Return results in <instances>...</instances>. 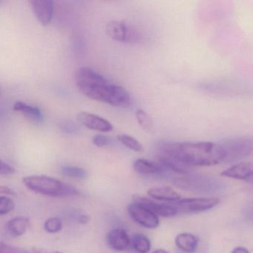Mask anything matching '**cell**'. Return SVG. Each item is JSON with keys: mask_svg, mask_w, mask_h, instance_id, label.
Masks as SVG:
<instances>
[{"mask_svg": "<svg viewBox=\"0 0 253 253\" xmlns=\"http://www.w3.org/2000/svg\"><path fill=\"white\" fill-rule=\"evenodd\" d=\"M158 155L175 160L186 167H211L224 163L226 151L220 143L171 142L158 143Z\"/></svg>", "mask_w": 253, "mask_h": 253, "instance_id": "1", "label": "cell"}, {"mask_svg": "<svg viewBox=\"0 0 253 253\" xmlns=\"http://www.w3.org/2000/svg\"><path fill=\"white\" fill-rule=\"evenodd\" d=\"M75 80L80 91L91 100L118 107H128L131 105V96L125 88L109 82L103 75L89 68L78 69Z\"/></svg>", "mask_w": 253, "mask_h": 253, "instance_id": "2", "label": "cell"}, {"mask_svg": "<svg viewBox=\"0 0 253 253\" xmlns=\"http://www.w3.org/2000/svg\"><path fill=\"white\" fill-rule=\"evenodd\" d=\"M25 186L32 192L51 197L76 196L80 192L74 186L46 175H32L24 177Z\"/></svg>", "mask_w": 253, "mask_h": 253, "instance_id": "3", "label": "cell"}, {"mask_svg": "<svg viewBox=\"0 0 253 253\" xmlns=\"http://www.w3.org/2000/svg\"><path fill=\"white\" fill-rule=\"evenodd\" d=\"M220 143L226 151L224 163L236 162L253 155V137L226 139Z\"/></svg>", "mask_w": 253, "mask_h": 253, "instance_id": "4", "label": "cell"}, {"mask_svg": "<svg viewBox=\"0 0 253 253\" xmlns=\"http://www.w3.org/2000/svg\"><path fill=\"white\" fill-rule=\"evenodd\" d=\"M219 203L220 199L217 198H183L171 204L177 209L178 212L192 214L211 210Z\"/></svg>", "mask_w": 253, "mask_h": 253, "instance_id": "5", "label": "cell"}, {"mask_svg": "<svg viewBox=\"0 0 253 253\" xmlns=\"http://www.w3.org/2000/svg\"><path fill=\"white\" fill-rule=\"evenodd\" d=\"M128 212L131 218L140 226L147 229H156L159 226L158 216L140 203L134 201L130 204Z\"/></svg>", "mask_w": 253, "mask_h": 253, "instance_id": "6", "label": "cell"}, {"mask_svg": "<svg viewBox=\"0 0 253 253\" xmlns=\"http://www.w3.org/2000/svg\"><path fill=\"white\" fill-rule=\"evenodd\" d=\"M106 31L109 38L119 42H131L136 38L134 32L124 22H109L106 24Z\"/></svg>", "mask_w": 253, "mask_h": 253, "instance_id": "7", "label": "cell"}, {"mask_svg": "<svg viewBox=\"0 0 253 253\" xmlns=\"http://www.w3.org/2000/svg\"><path fill=\"white\" fill-rule=\"evenodd\" d=\"M78 121L89 129L108 132L113 129V126L107 120L88 112H80L77 116Z\"/></svg>", "mask_w": 253, "mask_h": 253, "instance_id": "8", "label": "cell"}, {"mask_svg": "<svg viewBox=\"0 0 253 253\" xmlns=\"http://www.w3.org/2000/svg\"><path fill=\"white\" fill-rule=\"evenodd\" d=\"M220 175L235 180H244L253 184V164L241 162L234 164L221 171Z\"/></svg>", "mask_w": 253, "mask_h": 253, "instance_id": "9", "label": "cell"}, {"mask_svg": "<svg viewBox=\"0 0 253 253\" xmlns=\"http://www.w3.org/2000/svg\"><path fill=\"white\" fill-rule=\"evenodd\" d=\"M29 4L37 20L42 26H48L52 20L54 2L51 0H31Z\"/></svg>", "mask_w": 253, "mask_h": 253, "instance_id": "10", "label": "cell"}, {"mask_svg": "<svg viewBox=\"0 0 253 253\" xmlns=\"http://www.w3.org/2000/svg\"><path fill=\"white\" fill-rule=\"evenodd\" d=\"M133 201L147 207L148 209L153 211L158 216L164 217H171L175 216L178 213L177 209L171 204H160L155 202L149 198H143L139 195H134Z\"/></svg>", "mask_w": 253, "mask_h": 253, "instance_id": "11", "label": "cell"}, {"mask_svg": "<svg viewBox=\"0 0 253 253\" xmlns=\"http://www.w3.org/2000/svg\"><path fill=\"white\" fill-rule=\"evenodd\" d=\"M108 246L115 251L123 252L131 246V238L125 229L116 228L106 235Z\"/></svg>", "mask_w": 253, "mask_h": 253, "instance_id": "12", "label": "cell"}, {"mask_svg": "<svg viewBox=\"0 0 253 253\" xmlns=\"http://www.w3.org/2000/svg\"><path fill=\"white\" fill-rule=\"evenodd\" d=\"M148 195L153 199L166 201L170 204L177 202L181 199V197L175 190L167 186L151 188L148 190Z\"/></svg>", "mask_w": 253, "mask_h": 253, "instance_id": "13", "label": "cell"}, {"mask_svg": "<svg viewBox=\"0 0 253 253\" xmlns=\"http://www.w3.org/2000/svg\"><path fill=\"white\" fill-rule=\"evenodd\" d=\"M174 243L177 248L181 251L186 253H193L198 248L199 239L194 234L182 232L175 237Z\"/></svg>", "mask_w": 253, "mask_h": 253, "instance_id": "14", "label": "cell"}, {"mask_svg": "<svg viewBox=\"0 0 253 253\" xmlns=\"http://www.w3.org/2000/svg\"><path fill=\"white\" fill-rule=\"evenodd\" d=\"M133 168L134 171L142 174H160L165 170L159 163L143 158L136 160L133 164Z\"/></svg>", "mask_w": 253, "mask_h": 253, "instance_id": "15", "label": "cell"}, {"mask_svg": "<svg viewBox=\"0 0 253 253\" xmlns=\"http://www.w3.org/2000/svg\"><path fill=\"white\" fill-rule=\"evenodd\" d=\"M29 226V219L25 217H15L8 220L6 229L11 236L20 237L26 233Z\"/></svg>", "mask_w": 253, "mask_h": 253, "instance_id": "16", "label": "cell"}, {"mask_svg": "<svg viewBox=\"0 0 253 253\" xmlns=\"http://www.w3.org/2000/svg\"><path fill=\"white\" fill-rule=\"evenodd\" d=\"M13 109L16 112H20L25 116L30 118L31 120L36 121V122H41L43 118L41 109H38L36 106L24 103V102H16L13 106Z\"/></svg>", "mask_w": 253, "mask_h": 253, "instance_id": "17", "label": "cell"}, {"mask_svg": "<svg viewBox=\"0 0 253 253\" xmlns=\"http://www.w3.org/2000/svg\"><path fill=\"white\" fill-rule=\"evenodd\" d=\"M131 246L137 253H148L151 250V241L143 234H135L131 238Z\"/></svg>", "mask_w": 253, "mask_h": 253, "instance_id": "18", "label": "cell"}, {"mask_svg": "<svg viewBox=\"0 0 253 253\" xmlns=\"http://www.w3.org/2000/svg\"><path fill=\"white\" fill-rule=\"evenodd\" d=\"M118 140L126 147L134 152H143L144 151V148L140 141L128 134H120L118 136Z\"/></svg>", "mask_w": 253, "mask_h": 253, "instance_id": "19", "label": "cell"}, {"mask_svg": "<svg viewBox=\"0 0 253 253\" xmlns=\"http://www.w3.org/2000/svg\"><path fill=\"white\" fill-rule=\"evenodd\" d=\"M62 174L72 178L84 179L88 176L86 170L74 166H63L60 169Z\"/></svg>", "mask_w": 253, "mask_h": 253, "instance_id": "20", "label": "cell"}, {"mask_svg": "<svg viewBox=\"0 0 253 253\" xmlns=\"http://www.w3.org/2000/svg\"><path fill=\"white\" fill-rule=\"evenodd\" d=\"M136 118L142 128L147 131H152L153 128V122L152 118L143 109H138L136 112Z\"/></svg>", "mask_w": 253, "mask_h": 253, "instance_id": "21", "label": "cell"}, {"mask_svg": "<svg viewBox=\"0 0 253 253\" xmlns=\"http://www.w3.org/2000/svg\"><path fill=\"white\" fill-rule=\"evenodd\" d=\"M44 229L48 233H57L63 229V221L58 217H49L44 223Z\"/></svg>", "mask_w": 253, "mask_h": 253, "instance_id": "22", "label": "cell"}, {"mask_svg": "<svg viewBox=\"0 0 253 253\" xmlns=\"http://www.w3.org/2000/svg\"><path fill=\"white\" fill-rule=\"evenodd\" d=\"M15 204L8 196L0 197V215L8 214L14 210Z\"/></svg>", "mask_w": 253, "mask_h": 253, "instance_id": "23", "label": "cell"}, {"mask_svg": "<svg viewBox=\"0 0 253 253\" xmlns=\"http://www.w3.org/2000/svg\"><path fill=\"white\" fill-rule=\"evenodd\" d=\"M93 144L97 146V147H104V146H109L111 143L110 138L102 134H97L94 136L92 139Z\"/></svg>", "mask_w": 253, "mask_h": 253, "instance_id": "24", "label": "cell"}, {"mask_svg": "<svg viewBox=\"0 0 253 253\" xmlns=\"http://www.w3.org/2000/svg\"><path fill=\"white\" fill-rule=\"evenodd\" d=\"M15 172V169L11 164L1 160L0 161V174L2 175H9Z\"/></svg>", "mask_w": 253, "mask_h": 253, "instance_id": "25", "label": "cell"}, {"mask_svg": "<svg viewBox=\"0 0 253 253\" xmlns=\"http://www.w3.org/2000/svg\"><path fill=\"white\" fill-rule=\"evenodd\" d=\"M60 127H61L62 131L67 133V134H75L78 130L76 124L75 123L71 122V121H64L62 123Z\"/></svg>", "mask_w": 253, "mask_h": 253, "instance_id": "26", "label": "cell"}, {"mask_svg": "<svg viewBox=\"0 0 253 253\" xmlns=\"http://www.w3.org/2000/svg\"><path fill=\"white\" fill-rule=\"evenodd\" d=\"M77 220H78V223H81V224H85V223L89 221V217H88V215H87L86 214H85V213H80V214H78Z\"/></svg>", "mask_w": 253, "mask_h": 253, "instance_id": "27", "label": "cell"}, {"mask_svg": "<svg viewBox=\"0 0 253 253\" xmlns=\"http://www.w3.org/2000/svg\"><path fill=\"white\" fill-rule=\"evenodd\" d=\"M0 192L1 194H5L7 195H15L14 191L12 189H10L8 186H2L0 187Z\"/></svg>", "mask_w": 253, "mask_h": 253, "instance_id": "28", "label": "cell"}, {"mask_svg": "<svg viewBox=\"0 0 253 253\" xmlns=\"http://www.w3.org/2000/svg\"><path fill=\"white\" fill-rule=\"evenodd\" d=\"M231 253H250L247 248L244 247H237L232 250Z\"/></svg>", "mask_w": 253, "mask_h": 253, "instance_id": "29", "label": "cell"}, {"mask_svg": "<svg viewBox=\"0 0 253 253\" xmlns=\"http://www.w3.org/2000/svg\"><path fill=\"white\" fill-rule=\"evenodd\" d=\"M35 253H63L60 252H50L45 250H41V249H35Z\"/></svg>", "mask_w": 253, "mask_h": 253, "instance_id": "30", "label": "cell"}, {"mask_svg": "<svg viewBox=\"0 0 253 253\" xmlns=\"http://www.w3.org/2000/svg\"><path fill=\"white\" fill-rule=\"evenodd\" d=\"M152 253H170L169 252L167 251L164 250H157L154 251Z\"/></svg>", "mask_w": 253, "mask_h": 253, "instance_id": "31", "label": "cell"}]
</instances>
